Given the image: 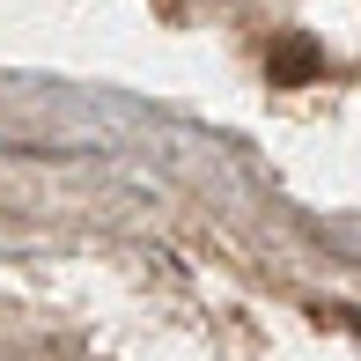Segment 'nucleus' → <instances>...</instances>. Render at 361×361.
<instances>
[{"label":"nucleus","instance_id":"1","mask_svg":"<svg viewBox=\"0 0 361 361\" xmlns=\"http://www.w3.org/2000/svg\"><path fill=\"white\" fill-rule=\"evenodd\" d=\"M317 74V44L310 37H281L273 44V81H310Z\"/></svg>","mask_w":361,"mask_h":361}]
</instances>
